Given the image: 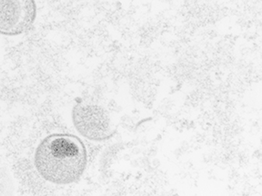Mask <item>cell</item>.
I'll return each instance as SVG.
<instances>
[{
	"instance_id": "cell-1",
	"label": "cell",
	"mask_w": 262,
	"mask_h": 196,
	"mask_svg": "<svg viewBox=\"0 0 262 196\" xmlns=\"http://www.w3.org/2000/svg\"><path fill=\"white\" fill-rule=\"evenodd\" d=\"M87 163L85 145L72 134L48 135L38 143L33 154L37 173L45 181L56 185H67L78 181Z\"/></svg>"
},
{
	"instance_id": "cell-2",
	"label": "cell",
	"mask_w": 262,
	"mask_h": 196,
	"mask_svg": "<svg viewBox=\"0 0 262 196\" xmlns=\"http://www.w3.org/2000/svg\"><path fill=\"white\" fill-rule=\"evenodd\" d=\"M72 120L77 132L91 141H103L110 138L114 134L107 112L97 105L76 104L72 111Z\"/></svg>"
},
{
	"instance_id": "cell-3",
	"label": "cell",
	"mask_w": 262,
	"mask_h": 196,
	"mask_svg": "<svg viewBox=\"0 0 262 196\" xmlns=\"http://www.w3.org/2000/svg\"><path fill=\"white\" fill-rule=\"evenodd\" d=\"M37 15L34 1L0 0V34L17 36L27 32Z\"/></svg>"
}]
</instances>
